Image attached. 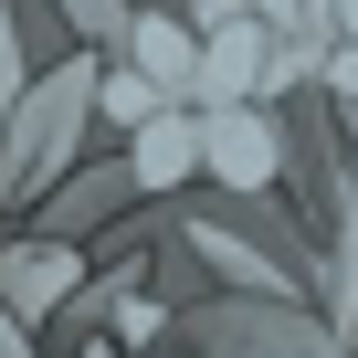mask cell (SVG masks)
<instances>
[{
  "label": "cell",
  "mask_w": 358,
  "mask_h": 358,
  "mask_svg": "<svg viewBox=\"0 0 358 358\" xmlns=\"http://www.w3.org/2000/svg\"><path fill=\"white\" fill-rule=\"evenodd\" d=\"M201 169L222 190H243V201H264L285 179V137L264 127V95L253 106H201Z\"/></svg>",
  "instance_id": "cell-2"
},
{
  "label": "cell",
  "mask_w": 358,
  "mask_h": 358,
  "mask_svg": "<svg viewBox=\"0 0 358 358\" xmlns=\"http://www.w3.org/2000/svg\"><path fill=\"white\" fill-rule=\"evenodd\" d=\"M0 358H32V337H22V316H11V295H0Z\"/></svg>",
  "instance_id": "cell-12"
},
{
  "label": "cell",
  "mask_w": 358,
  "mask_h": 358,
  "mask_svg": "<svg viewBox=\"0 0 358 358\" xmlns=\"http://www.w3.org/2000/svg\"><path fill=\"white\" fill-rule=\"evenodd\" d=\"M179 179H201V106H169L127 137V190H179Z\"/></svg>",
  "instance_id": "cell-5"
},
{
  "label": "cell",
  "mask_w": 358,
  "mask_h": 358,
  "mask_svg": "<svg viewBox=\"0 0 358 358\" xmlns=\"http://www.w3.org/2000/svg\"><path fill=\"white\" fill-rule=\"evenodd\" d=\"M85 358H116V337H95V348H85Z\"/></svg>",
  "instance_id": "cell-14"
},
{
  "label": "cell",
  "mask_w": 358,
  "mask_h": 358,
  "mask_svg": "<svg viewBox=\"0 0 358 358\" xmlns=\"http://www.w3.org/2000/svg\"><path fill=\"white\" fill-rule=\"evenodd\" d=\"M253 11H264L274 32H316V0H253Z\"/></svg>",
  "instance_id": "cell-10"
},
{
  "label": "cell",
  "mask_w": 358,
  "mask_h": 358,
  "mask_svg": "<svg viewBox=\"0 0 358 358\" xmlns=\"http://www.w3.org/2000/svg\"><path fill=\"white\" fill-rule=\"evenodd\" d=\"M327 85H337L348 106H358V43H337V53H327Z\"/></svg>",
  "instance_id": "cell-11"
},
{
  "label": "cell",
  "mask_w": 358,
  "mask_h": 358,
  "mask_svg": "<svg viewBox=\"0 0 358 358\" xmlns=\"http://www.w3.org/2000/svg\"><path fill=\"white\" fill-rule=\"evenodd\" d=\"M0 295H11L22 327H43L85 295V253L74 243H0Z\"/></svg>",
  "instance_id": "cell-3"
},
{
  "label": "cell",
  "mask_w": 358,
  "mask_h": 358,
  "mask_svg": "<svg viewBox=\"0 0 358 358\" xmlns=\"http://www.w3.org/2000/svg\"><path fill=\"white\" fill-rule=\"evenodd\" d=\"M190 243H201V264H222L232 285H253L264 306H295V264H274V253H253L232 222H190Z\"/></svg>",
  "instance_id": "cell-7"
},
{
  "label": "cell",
  "mask_w": 358,
  "mask_h": 358,
  "mask_svg": "<svg viewBox=\"0 0 358 358\" xmlns=\"http://www.w3.org/2000/svg\"><path fill=\"white\" fill-rule=\"evenodd\" d=\"M53 11H64L74 43H95V53H127V32H137V0H53Z\"/></svg>",
  "instance_id": "cell-8"
},
{
  "label": "cell",
  "mask_w": 358,
  "mask_h": 358,
  "mask_svg": "<svg viewBox=\"0 0 358 358\" xmlns=\"http://www.w3.org/2000/svg\"><path fill=\"white\" fill-rule=\"evenodd\" d=\"M127 53L179 95V106H201V53H211V32L190 22V11H137V32H127Z\"/></svg>",
  "instance_id": "cell-6"
},
{
  "label": "cell",
  "mask_w": 358,
  "mask_h": 358,
  "mask_svg": "<svg viewBox=\"0 0 358 358\" xmlns=\"http://www.w3.org/2000/svg\"><path fill=\"white\" fill-rule=\"evenodd\" d=\"M274 22L264 11H243V22H222L211 32V53H201V106H253L264 95V64H274Z\"/></svg>",
  "instance_id": "cell-4"
},
{
  "label": "cell",
  "mask_w": 358,
  "mask_h": 358,
  "mask_svg": "<svg viewBox=\"0 0 358 358\" xmlns=\"http://www.w3.org/2000/svg\"><path fill=\"white\" fill-rule=\"evenodd\" d=\"M327 32H337V43H358V0H337V11H327Z\"/></svg>",
  "instance_id": "cell-13"
},
{
  "label": "cell",
  "mask_w": 358,
  "mask_h": 358,
  "mask_svg": "<svg viewBox=\"0 0 358 358\" xmlns=\"http://www.w3.org/2000/svg\"><path fill=\"white\" fill-rule=\"evenodd\" d=\"M327 11H337V0H316V32H327Z\"/></svg>",
  "instance_id": "cell-15"
},
{
  "label": "cell",
  "mask_w": 358,
  "mask_h": 358,
  "mask_svg": "<svg viewBox=\"0 0 358 358\" xmlns=\"http://www.w3.org/2000/svg\"><path fill=\"white\" fill-rule=\"evenodd\" d=\"M95 85H106V53H64V64H43V85L11 116H0V211H32L43 190L74 179L85 127H95Z\"/></svg>",
  "instance_id": "cell-1"
},
{
  "label": "cell",
  "mask_w": 358,
  "mask_h": 358,
  "mask_svg": "<svg viewBox=\"0 0 358 358\" xmlns=\"http://www.w3.org/2000/svg\"><path fill=\"white\" fill-rule=\"evenodd\" d=\"M337 316H358V190H348V232H337Z\"/></svg>",
  "instance_id": "cell-9"
}]
</instances>
